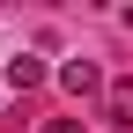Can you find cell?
Wrapping results in <instances>:
<instances>
[{"mask_svg":"<svg viewBox=\"0 0 133 133\" xmlns=\"http://www.w3.org/2000/svg\"><path fill=\"white\" fill-rule=\"evenodd\" d=\"M104 118L118 126V133H133V74L126 81H104Z\"/></svg>","mask_w":133,"mask_h":133,"instance_id":"cell-1","label":"cell"},{"mask_svg":"<svg viewBox=\"0 0 133 133\" xmlns=\"http://www.w3.org/2000/svg\"><path fill=\"white\" fill-rule=\"evenodd\" d=\"M59 81H66L74 96H104V66H96V59H66V66H59Z\"/></svg>","mask_w":133,"mask_h":133,"instance_id":"cell-2","label":"cell"},{"mask_svg":"<svg viewBox=\"0 0 133 133\" xmlns=\"http://www.w3.org/2000/svg\"><path fill=\"white\" fill-rule=\"evenodd\" d=\"M37 81H44V59H37V52H15V59H8V89H15V96L37 89Z\"/></svg>","mask_w":133,"mask_h":133,"instance_id":"cell-3","label":"cell"},{"mask_svg":"<svg viewBox=\"0 0 133 133\" xmlns=\"http://www.w3.org/2000/svg\"><path fill=\"white\" fill-rule=\"evenodd\" d=\"M44 133H81V118H52V126H44Z\"/></svg>","mask_w":133,"mask_h":133,"instance_id":"cell-4","label":"cell"}]
</instances>
